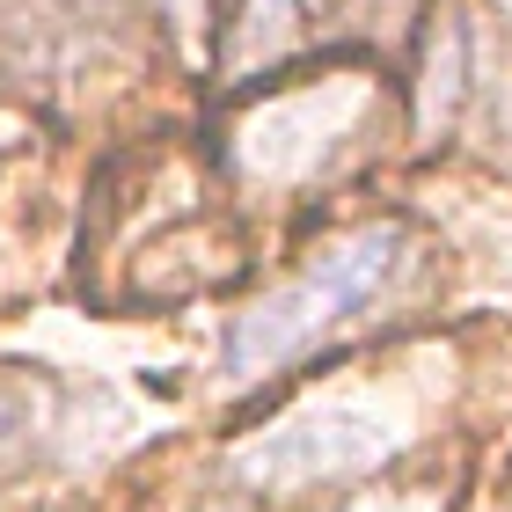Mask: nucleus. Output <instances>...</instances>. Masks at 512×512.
Wrapping results in <instances>:
<instances>
[{
	"label": "nucleus",
	"mask_w": 512,
	"mask_h": 512,
	"mask_svg": "<svg viewBox=\"0 0 512 512\" xmlns=\"http://www.w3.org/2000/svg\"><path fill=\"white\" fill-rule=\"evenodd\" d=\"M410 264V242L403 227L381 220V227H359L352 242H337L330 256H315L293 286L264 293L249 315H235V330L220 344V366L227 381H264L278 366H293L300 352H315L322 337H337L344 322H359L374 300L395 286V271Z\"/></svg>",
	"instance_id": "nucleus-1"
}]
</instances>
